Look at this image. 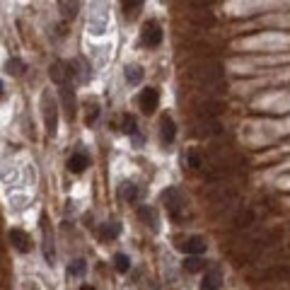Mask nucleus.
Listing matches in <instances>:
<instances>
[{
  "label": "nucleus",
  "mask_w": 290,
  "mask_h": 290,
  "mask_svg": "<svg viewBox=\"0 0 290 290\" xmlns=\"http://www.w3.org/2000/svg\"><path fill=\"white\" fill-rule=\"evenodd\" d=\"M191 78L196 80L199 85H203L206 89H225L220 85L223 82V68L218 66L215 61H203L196 68H191Z\"/></svg>",
  "instance_id": "1"
},
{
  "label": "nucleus",
  "mask_w": 290,
  "mask_h": 290,
  "mask_svg": "<svg viewBox=\"0 0 290 290\" xmlns=\"http://www.w3.org/2000/svg\"><path fill=\"white\" fill-rule=\"evenodd\" d=\"M41 114H44V123H46V131L49 135H56V128H58V107H56V100L44 92L41 94Z\"/></svg>",
  "instance_id": "2"
},
{
  "label": "nucleus",
  "mask_w": 290,
  "mask_h": 290,
  "mask_svg": "<svg viewBox=\"0 0 290 290\" xmlns=\"http://www.w3.org/2000/svg\"><path fill=\"white\" fill-rule=\"evenodd\" d=\"M162 201H165V208L169 211L172 218H179V215L184 213V206H186V199L181 196L179 189H167L162 194Z\"/></svg>",
  "instance_id": "3"
},
{
  "label": "nucleus",
  "mask_w": 290,
  "mask_h": 290,
  "mask_svg": "<svg viewBox=\"0 0 290 290\" xmlns=\"http://www.w3.org/2000/svg\"><path fill=\"white\" fill-rule=\"evenodd\" d=\"M140 39H143V44L148 49H157V46L162 44V29H160V24L155 20H150V22H145L143 32H140Z\"/></svg>",
  "instance_id": "4"
},
{
  "label": "nucleus",
  "mask_w": 290,
  "mask_h": 290,
  "mask_svg": "<svg viewBox=\"0 0 290 290\" xmlns=\"http://www.w3.org/2000/svg\"><path fill=\"white\" fill-rule=\"evenodd\" d=\"M8 237H10V245L15 247L17 252H29V249H32L29 234L24 232V230H20V227H12L10 232H8Z\"/></svg>",
  "instance_id": "5"
},
{
  "label": "nucleus",
  "mask_w": 290,
  "mask_h": 290,
  "mask_svg": "<svg viewBox=\"0 0 290 290\" xmlns=\"http://www.w3.org/2000/svg\"><path fill=\"white\" fill-rule=\"evenodd\" d=\"M157 102H160V94H157V89L153 87H145L140 92V97H138V104H140V109L145 114H153L157 109Z\"/></svg>",
  "instance_id": "6"
},
{
  "label": "nucleus",
  "mask_w": 290,
  "mask_h": 290,
  "mask_svg": "<svg viewBox=\"0 0 290 290\" xmlns=\"http://www.w3.org/2000/svg\"><path fill=\"white\" fill-rule=\"evenodd\" d=\"M179 247H181V249H184L186 254H191V257H201L203 252L208 249V242L203 239L201 234H194V237H189V239H186L184 245H179Z\"/></svg>",
  "instance_id": "7"
},
{
  "label": "nucleus",
  "mask_w": 290,
  "mask_h": 290,
  "mask_svg": "<svg viewBox=\"0 0 290 290\" xmlns=\"http://www.w3.org/2000/svg\"><path fill=\"white\" fill-rule=\"evenodd\" d=\"M225 109V104H220V102H215V100H208V102H203L201 107H199V119H218L220 114H223Z\"/></svg>",
  "instance_id": "8"
},
{
  "label": "nucleus",
  "mask_w": 290,
  "mask_h": 290,
  "mask_svg": "<svg viewBox=\"0 0 290 290\" xmlns=\"http://www.w3.org/2000/svg\"><path fill=\"white\" fill-rule=\"evenodd\" d=\"M220 288H223V271H218V268L206 271L201 280V290H220Z\"/></svg>",
  "instance_id": "9"
},
{
  "label": "nucleus",
  "mask_w": 290,
  "mask_h": 290,
  "mask_svg": "<svg viewBox=\"0 0 290 290\" xmlns=\"http://www.w3.org/2000/svg\"><path fill=\"white\" fill-rule=\"evenodd\" d=\"M290 276V268L288 266H271V268H266L261 276H259V280L261 283H276V280H283V278H288Z\"/></svg>",
  "instance_id": "10"
},
{
  "label": "nucleus",
  "mask_w": 290,
  "mask_h": 290,
  "mask_svg": "<svg viewBox=\"0 0 290 290\" xmlns=\"http://www.w3.org/2000/svg\"><path fill=\"white\" fill-rule=\"evenodd\" d=\"M257 223V213L252 211V208H242V211L234 215V230H247V227H252V225Z\"/></svg>",
  "instance_id": "11"
},
{
  "label": "nucleus",
  "mask_w": 290,
  "mask_h": 290,
  "mask_svg": "<svg viewBox=\"0 0 290 290\" xmlns=\"http://www.w3.org/2000/svg\"><path fill=\"white\" fill-rule=\"evenodd\" d=\"M211 201L215 203V206H223V208H227V206H232V203L237 201V191H232V189H218L211 196Z\"/></svg>",
  "instance_id": "12"
},
{
  "label": "nucleus",
  "mask_w": 290,
  "mask_h": 290,
  "mask_svg": "<svg viewBox=\"0 0 290 290\" xmlns=\"http://www.w3.org/2000/svg\"><path fill=\"white\" fill-rule=\"evenodd\" d=\"M70 73H73V70H70L66 63H61V61H56V63L51 66V80H54V82H58V85H66Z\"/></svg>",
  "instance_id": "13"
},
{
  "label": "nucleus",
  "mask_w": 290,
  "mask_h": 290,
  "mask_svg": "<svg viewBox=\"0 0 290 290\" xmlns=\"http://www.w3.org/2000/svg\"><path fill=\"white\" fill-rule=\"evenodd\" d=\"M58 8H61V17L63 20H73L80 10V0H58Z\"/></svg>",
  "instance_id": "14"
},
{
  "label": "nucleus",
  "mask_w": 290,
  "mask_h": 290,
  "mask_svg": "<svg viewBox=\"0 0 290 290\" xmlns=\"http://www.w3.org/2000/svg\"><path fill=\"white\" fill-rule=\"evenodd\" d=\"M87 165H89V157L82 155V153H75V155H70V160H68V169H70V172H75V174L85 172Z\"/></svg>",
  "instance_id": "15"
},
{
  "label": "nucleus",
  "mask_w": 290,
  "mask_h": 290,
  "mask_svg": "<svg viewBox=\"0 0 290 290\" xmlns=\"http://www.w3.org/2000/svg\"><path fill=\"white\" fill-rule=\"evenodd\" d=\"M41 230H44V257L49 264L56 261V249H54V239H51V232L46 230V220H41Z\"/></svg>",
  "instance_id": "16"
},
{
  "label": "nucleus",
  "mask_w": 290,
  "mask_h": 290,
  "mask_svg": "<svg viewBox=\"0 0 290 290\" xmlns=\"http://www.w3.org/2000/svg\"><path fill=\"white\" fill-rule=\"evenodd\" d=\"M160 135H162V143H172V140H174V135H177V126H174V121H172L169 116H165L162 123H160Z\"/></svg>",
  "instance_id": "17"
},
{
  "label": "nucleus",
  "mask_w": 290,
  "mask_h": 290,
  "mask_svg": "<svg viewBox=\"0 0 290 290\" xmlns=\"http://www.w3.org/2000/svg\"><path fill=\"white\" fill-rule=\"evenodd\" d=\"M138 218L143 220L150 230H157V213H155V208H150V206H140L138 208Z\"/></svg>",
  "instance_id": "18"
},
{
  "label": "nucleus",
  "mask_w": 290,
  "mask_h": 290,
  "mask_svg": "<svg viewBox=\"0 0 290 290\" xmlns=\"http://www.w3.org/2000/svg\"><path fill=\"white\" fill-rule=\"evenodd\" d=\"M201 133L203 135H223L225 128L220 126V121H218V119H206V121L201 123Z\"/></svg>",
  "instance_id": "19"
},
{
  "label": "nucleus",
  "mask_w": 290,
  "mask_h": 290,
  "mask_svg": "<svg viewBox=\"0 0 290 290\" xmlns=\"http://www.w3.org/2000/svg\"><path fill=\"white\" fill-rule=\"evenodd\" d=\"M61 97H63V104H66V112L68 116H75V92L70 87L61 89Z\"/></svg>",
  "instance_id": "20"
},
{
  "label": "nucleus",
  "mask_w": 290,
  "mask_h": 290,
  "mask_svg": "<svg viewBox=\"0 0 290 290\" xmlns=\"http://www.w3.org/2000/svg\"><path fill=\"white\" fill-rule=\"evenodd\" d=\"M123 78H126V82H131V85H138L140 78H143V68H140V66H126Z\"/></svg>",
  "instance_id": "21"
},
{
  "label": "nucleus",
  "mask_w": 290,
  "mask_h": 290,
  "mask_svg": "<svg viewBox=\"0 0 290 290\" xmlns=\"http://www.w3.org/2000/svg\"><path fill=\"white\" fill-rule=\"evenodd\" d=\"M184 268H186L189 273H199V271L206 268V261H203L201 257H189L186 261H184Z\"/></svg>",
  "instance_id": "22"
},
{
  "label": "nucleus",
  "mask_w": 290,
  "mask_h": 290,
  "mask_svg": "<svg viewBox=\"0 0 290 290\" xmlns=\"http://www.w3.org/2000/svg\"><path fill=\"white\" fill-rule=\"evenodd\" d=\"M140 5H143V0H121L123 15H128V17H135V12H138Z\"/></svg>",
  "instance_id": "23"
},
{
  "label": "nucleus",
  "mask_w": 290,
  "mask_h": 290,
  "mask_svg": "<svg viewBox=\"0 0 290 290\" xmlns=\"http://www.w3.org/2000/svg\"><path fill=\"white\" fill-rule=\"evenodd\" d=\"M85 268H87V261H85V259H75V261L68 266V276H82Z\"/></svg>",
  "instance_id": "24"
},
{
  "label": "nucleus",
  "mask_w": 290,
  "mask_h": 290,
  "mask_svg": "<svg viewBox=\"0 0 290 290\" xmlns=\"http://www.w3.org/2000/svg\"><path fill=\"white\" fill-rule=\"evenodd\" d=\"M114 268H116L119 273H126V271L131 268V259L126 257V254H116V257H114Z\"/></svg>",
  "instance_id": "25"
},
{
  "label": "nucleus",
  "mask_w": 290,
  "mask_h": 290,
  "mask_svg": "<svg viewBox=\"0 0 290 290\" xmlns=\"http://www.w3.org/2000/svg\"><path fill=\"white\" fill-rule=\"evenodd\" d=\"M5 70H8L10 75H22V73H24V63L20 61V58H10V61H8V66H5Z\"/></svg>",
  "instance_id": "26"
},
{
  "label": "nucleus",
  "mask_w": 290,
  "mask_h": 290,
  "mask_svg": "<svg viewBox=\"0 0 290 290\" xmlns=\"http://www.w3.org/2000/svg\"><path fill=\"white\" fill-rule=\"evenodd\" d=\"M121 194L126 196V201H138V186H135L133 181H126V184H123V189H121Z\"/></svg>",
  "instance_id": "27"
},
{
  "label": "nucleus",
  "mask_w": 290,
  "mask_h": 290,
  "mask_svg": "<svg viewBox=\"0 0 290 290\" xmlns=\"http://www.w3.org/2000/svg\"><path fill=\"white\" fill-rule=\"evenodd\" d=\"M119 234V223H109L102 227V239H114Z\"/></svg>",
  "instance_id": "28"
},
{
  "label": "nucleus",
  "mask_w": 290,
  "mask_h": 290,
  "mask_svg": "<svg viewBox=\"0 0 290 290\" xmlns=\"http://www.w3.org/2000/svg\"><path fill=\"white\" fill-rule=\"evenodd\" d=\"M123 131L126 133H131V135H135L138 133V126H135V119L128 114V116H123Z\"/></svg>",
  "instance_id": "29"
},
{
  "label": "nucleus",
  "mask_w": 290,
  "mask_h": 290,
  "mask_svg": "<svg viewBox=\"0 0 290 290\" xmlns=\"http://www.w3.org/2000/svg\"><path fill=\"white\" fill-rule=\"evenodd\" d=\"M186 160H189V167L191 169H201V155H199V153H196V150H191L189 155H186Z\"/></svg>",
  "instance_id": "30"
},
{
  "label": "nucleus",
  "mask_w": 290,
  "mask_h": 290,
  "mask_svg": "<svg viewBox=\"0 0 290 290\" xmlns=\"http://www.w3.org/2000/svg\"><path fill=\"white\" fill-rule=\"evenodd\" d=\"M194 20H196L199 24H206V27H211V24H213L211 12H196V15H194Z\"/></svg>",
  "instance_id": "31"
},
{
  "label": "nucleus",
  "mask_w": 290,
  "mask_h": 290,
  "mask_svg": "<svg viewBox=\"0 0 290 290\" xmlns=\"http://www.w3.org/2000/svg\"><path fill=\"white\" fill-rule=\"evenodd\" d=\"M80 290H97V288H94V285H87V283H85V285H80Z\"/></svg>",
  "instance_id": "32"
},
{
  "label": "nucleus",
  "mask_w": 290,
  "mask_h": 290,
  "mask_svg": "<svg viewBox=\"0 0 290 290\" xmlns=\"http://www.w3.org/2000/svg\"><path fill=\"white\" fill-rule=\"evenodd\" d=\"M0 94H3V82H0Z\"/></svg>",
  "instance_id": "33"
},
{
  "label": "nucleus",
  "mask_w": 290,
  "mask_h": 290,
  "mask_svg": "<svg viewBox=\"0 0 290 290\" xmlns=\"http://www.w3.org/2000/svg\"><path fill=\"white\" fill-rule=\"evenodd\" d=\"M196 3H208V0H196Z\"/></svg>",
  "instance_id": "34"
}]
</instances>
